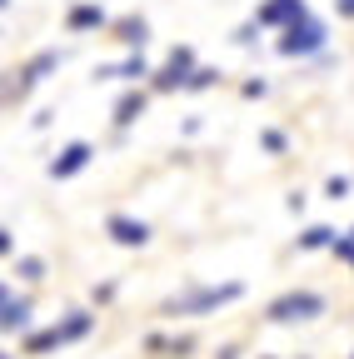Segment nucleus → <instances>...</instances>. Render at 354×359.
I'll return each instance as SVG.
<instances>
[{
  "mask_svg": "<svg viewBox=\"0 0 354 359\" xmlns=\"http://www.w3.org/2000/svg\"><path fill=\"white\" fill-rule=\"evenodd\" d=\"M245 290L240 285H210V290H190V294H175V299H165V314H210V309H219V304H230V299H240Z\"/></svg>",
  "mask_w": 354,
  "mask_h": 359,
  "instance_id": "obj_1",
  "label": "nucleus"
},
{
  "mask_svg": "<svg viewBox=\"0 0 354 359\" xmlns=\"http://www.w3.org/2000/svg\"><path fill=\"white\" fill-rule=\"evenodd\" d=\"M270 325H299V320H315V314H325V294L315 290H290L280 299H270Z\"/></svg>",
  "mask_w": 354,
  "mask_h": 359,
  "instance_id": "obj_2",
  "label": "nucleus"
},
{
  "mask_svg": "<svg viewBox=\"0 0 354 359\" xmlns=\"http://www.w3.org/2000/svg\"><path fill=\"white\" fill-rule=\"evenodd\" d=\"M315 50H325V25L315 15H299L294 25H285L280 55H315Z\"/></svg>",
  "mask_w": 354,
  "mask_h": 359,
  "instance_id": "obj_3",
  "label": "nucleus"
},
{
  "mask_svg": "<svg viewBox=\"0 0 354 359\" xmlns=\"http://www.w3.org/2000/svg\"><path fill=\"white\" fill-rule=\"evenodd\" d=\"M80 334H90V314H70L65 325H55V330H46V334H35V339H30V354H46V349L70 344V339H80Z\"/></svg>",
  "mask_w": 354,
  "mask_h": 359,
  "instance_id": "obj_4",
  "label": "nucleus"
},
{
  "mask_svg": "<svg viewBox=\"0 0 354 359\" xmlns=\"http://www.w3.org/2000/svg\"><path fill=\"white\" fill-rule=\"evenodd\" d=\"M90 155H95L90 145H85V140H75V145H65V150L50 160V175H55V180H70V175H80L85 165H90Z\"/></svg>",
  "mask_w": 354,
  "mask_h": 359,
  "instance_id": "obj_5",
  "label": "nucleus"
},
{
  "mask_svg": "<svg viewBox=\"0 0 354 359\" xmlns=\"http://www.w3.org/2000/svg\"><path fill=\"white\" fill-rule=\"evenodd\" d=\"M55 65H60V50L35 55V60H30L20 75H15V85H11V100H15V95H30V85H35V80H46V70H55Z\"/></svg>",
  "mask_w": 354,
  "mask_h": 359,
  "instance_id": "obj_6",
  "label": "nucleus"
},
{
  "mask_svg": "<svg viewBox=\"0 0 354 359\" xmlns=\"http://www.w3.org/2000/svg\"><path fill=\"white\" fill-rule=\"evenodd\" d=\"M299 15H309L304 0H264L259 6V25H294Z\"/></svg>",
  "mask_w": 354,
  "mask_h": 359,
  "instance_id": "obj_7",
  "label": "nucleus"
},
{
  "mask_svg": "<svg viewBox=\"0 0 354 359\" xmlns=\"http://www.w3.org/2000/svg\"><path fill=\"white\" fill-rule=\"evenodd\" d=\"M190 65H195V60H190V50H175V55H170V65L160 70V80H155V85H160V90L190 85V80H195V70H190Z\"/></svg>",
  "mask_w": 354,
  "mask_h": 359,
  "instance_id": "obj_8",
  "label": "nucleus"
},
{
  "mask_svg": "<svg viewBox=\"0 0 354 359\" xmlns=\"http://www.w3.org/2000/svg\"><path fill=\"white\" fill-rule=\"evenodd\" d=\"M110 235H115V245H145L150 240V224L145 219H130V215H110Z\"/></svg>",
  "mask_w": 354,
  "mask_h": 359,
  "instance_id": "obj_9",
  "label": "nucleus"
},
{
  "mask_svg": "<svg viewBox=\"0 0 354 359\" xmlns=\"http://www.w3.org/2000/svg\"><path fill=\"white\" fill-rule=\"evenodd\" d=\"M0 309H6V314H0V330H6V334H15V330H25V325H30V304H25V299H15V290L0 294Z\"/></svg>",
  "mask_w": 354,
  "mask_h": 359,
  "instance_id": "obj_10",
  "label": "nucleus"
},
{
  "mask_svg": "<svg viewBox=\"0 0 354 359\" xmlns=\"http://www.w3.org/2000/svg\"><path fill=\"white\" fill-rule=\"evenodd\" d=\"M145 115V95H125L120 105H115V125H135Z\"/></svg>",
  "mask_w": 354,
  "mask_h": 359,
  "instance_id": "obj_11",
  "label": "nucleus"
},
{
  "mask_svg": "<svg viewBox=\"0 0 354 359\" xmlns=\"http://www.w3.org/2000/svg\"><path fill=\"white\" fill-rule=\"evenodd\" d=\"M325 245H334V230H329V224H315V230L299 235V250H325Z\"/></svg>",
  "mask_w": 354,
  "mask_h": 359,
  "instance_id": "obj_12",
  "label": "nucleus"
},
{
  "mask_svg": "<svg viewBox=\"0 0 354 359\" xmlns=\"http://www.w3.org/2000/svg\"><path fill=\"white\" fill-rule=\"evenodd\" d=\"M70 25H75V30H90V25H105V15H100L95 6H75V11H70Z\"/></svg>",
  "mask_w": 354,
  "mask_h": 359,
  "instance_id": "obj_13",
  "label": "nucleus"
},
{
  "mask_svg": "<svg viewBox=\"0 0 354 359\" xmlns=\"http://www.w3.org/2000/svg\"><path fill=\"white\" fill-rule=\"evenodd\" d=\"M120 40L125 45H145V20H120Z\"/></svg>",
  "mask_w": 354,
  "mask_h": 359,
  "instance_id": "obj_14",
  "label": "nucleus"
},
{
  "mask_svg": "<svg viewBox=\"0 0 354 359\" xmlns=\"http://www.w3.org/2000/svg\"><path fill=\"white\" fill-rule=\"evenodd\" d=\"M100 75H120V80H135V75H145V60H125V65H115V70H100Z\"/></svg>",
  "mask_w": 354,
  "mask_h": 359,
  "instance_id": "obj_15",
  "label": "nucleus"
},
{
  "mask_svg": "<svg viewBox=\"0 0 354 359\" xmlns=\"http://www.w3.org/2000/svg\"><path fill=\"white\" fill-rule=\"evenodd\" d=\"M20 275H25V280H40V275H46V264H40L35 255H25V259H20Z\"/></svg>",
  "mask_w": 354,
  "mask_h": 359,
  "instance_id": "obj_16",
  "label": "nucleus"
},
{
  "mask_svg": "<svg viewBox=\"0 0 354 359\" xmlns=\"http://www.w3.org/2000/svg\"><path fill=\"white\" fill-rule=\"evenodd\" d=\"M325 195H329V200H344V195H349V180H344V175H339V180H329Z\"/></svg>",
  "mask_w": 354,
  "mask_h": 359,
  "instance_id": "obj_17",
  "label": "nucleus"
},
{
  "mask_svg": "<svg viewBox=\"0 0 354 359\" xmlns=\"http://www.w3.org/2000/svg\"><path fill=\"white\" fill-rule=\"evenodd\" d=\"M264 150H285V135L280 130H264Z\"/></svg>",
  "mask_w": 354,
  "mask_h": 359,
  "instance_id": "obj_18",
  "label": "nucleus"
},
{
  "mask_svg": "<svg viewBox=\"0 0 354 359\" xmlns=\"http://www.w3.org/2000/svg\"><path fill=\"white\" fill-rule=\"evenodd\" d=\"M210 80H215V70H195V80H190V90H205Z\"/></svg>",
  "mask_w": 354,
  "mask_h": 359,
  "instance_id": "obj_19",
  "label": "nucleus"
},
{
  "mask_svg": "<svg viewBox=\"0 0 354 359\" xmlns=\"http://www.w3.org/2000/svg\"><path fill=\"white\" fill-rule=\"evenodd\" d=\"M334 11L339 15H354V0H334Z\"/></svg>",
  "mask_w": 354,
  "mask_h": 359,
  "instance_id": "obj_20",
  "label": "nucleus"
},
{
  "mask_svg": "<svg viewBox=\"0 0 354 359\" xmlns=\"http://www.w3.org/2000/svg\"><path fill=\"white\" fill-rule=\"evenodd\" d=\"M349 235H354V230H349Z\"/></svg>",
  "mask_w": 354,
  "mask_h": 359,
  "instance_id": "obj_21",
  "label": "nucleus"
}]
</instances>
